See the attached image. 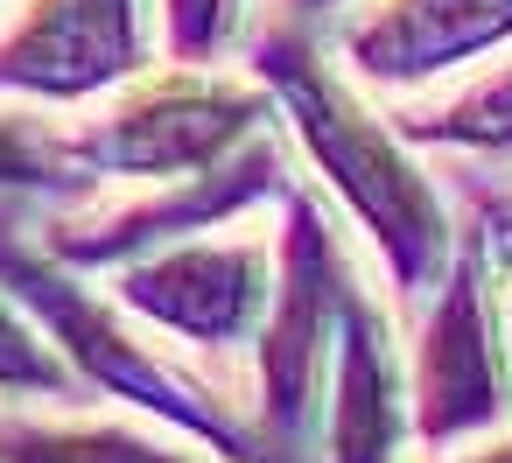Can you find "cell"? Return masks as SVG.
Returning <instances> with one entry per match:
<instances>
[{
    "label": "cell",
    "mask_w": 512,
    "mask_h": 463,
    "mask_svg": "<svg viewBox=\"0 0 512 463\" xmlns=\"http://www.w3.org/2000/svg\"><path fill=\"white\" fill-rule=\"evenodd\" d=\"M512 43V0H372L344 29V50L379 85H421Z\"/></svg>",
    "instance_id": "obj_8"
},
{
    "label": "cell",
    "mask_w": 512,
    "mask_h": 463,
    "mask_svg": "<svg viewBox=\"0 0 512 463\" xmlns=\"http://www.w3.org/2000/svg\"><path fill=\"white\" fill-rule=\"evenodd\" d=\"M148 22L141 0H29L0 36V85L29 99H92L141 78Z\"/></svg>",
    "instance_id": "obj_7"
},
{
    "label": "cell",
    "mask_w": 512,
    "mask_h": 463,
    "mask_svg": "<svg viewBox=\"0 0 512 463\" xmlns=\"http://www.w3.org/2000/svg\"><path fill=\"white\" fill-rule=\"evenodd\" d=\"M274 120V92L225 78L211 64H176L155 78H134L127 99L92 120L85 134L57 141V155L85 176H113V183H176L197 176L211 162H225L232 148H246L260 127Z\"/></svg>",
    "instance_id": "obj_3"
},
{
    "label": "cell",
    "mask_w": 512,
    "mask_h": 463,
    "mask_svg": "<svg viewBox=\"0 0 512 463\" xmlns=\"http://www.w3.org/2000/svg\"><path fill=\"white\" fill-rule=\"evenodd\" d=\"M0 393H71V365L50 330H36L0 295Z\"/></svg>",
    "instance_id": "obj_12"
},
{
    "label": "cell",
    "mask_w": 512,
    "mask_h": 463,
    "mask_svg": "<svg viewBox=\"0 0 512 463\" xmlns=\"http://www.w3.org/2000/svg\"><path fill=\"white\" fill-rule=\"evenodd\" d=\"M407 414H414V400L400 379L393 323L379 302L351 295L337 379H330V407H323V463H400V442L414 428Z\"/></svg>",
    "instance_id": "obj_9"
},
{
    "label": "cell",
    "mask_w": 512,
    "mask_h": 463,
    "mask_svg": "<svg viewBox=\"0 0 512 463\" xmlns=\"http://www.w3.org/2000/svg\"><path fill=\"white\" fill-rule=\"evenodd\" d=\"M351 267L309 197H288L281 232V295L260 323V449L281 463H309L302 442L323 435L337 344L351 316Z\"/></svg>",
    "instance_id": "obj_2"
},
{
    "label": "cell",
    "mask_w": 512,
    "mask_h": 463,
    "mask_svg": "<svg viewBox=\"0 0 512 463\" xmlns=\"http://www.w3.org/2000/svg\"><path fill=\"white\" fill-rule=\"evenodd\" d=\"M0 463H197L127 421H0Z\"/></svg>",
    "instance_id": "obj_10"
},
{
    "label": "cell",
    "mask_w": 512,
    "mask_h": 463,
    "mask_svg": "<svg viewBox=\"0 0 512 463\" xmlns=\"http://www.w3.org/2000/svg\"><path fill=\"white\" fill-rule=\"evenodd\" d=\"M0 288H15V295L43 316V330L57 337V351H64L99 393L134 400V407L176 421L183 435L211 442L225 463H267L260 435H253L239 414H225V400H211L204 386H190L183 372H169L148 344H134V337L113 323L106 302H92V295H85L71 274H57L50 260L22 253V246H0Z\"/></svg>",
    "instance_id": "obj_4"
},
{
    "label": "cell",
    "mask_w": 512,
    "mask_h": 463,
    "mask_svg": "<svg viewBox=\"0 0 512 463\" xmlns=\"http://www.w3.org/2000/svg\"><path fill=\"white\" fill-rule=\"evenodd\" d=\"M281 8H288V22H316L323 8H337V0H281Z\"/></svg>",
    "instance_id": "obj_16"
},
{
    "label": "cell",
    "mask_w": 512,
    "mask_h": 463,
    "mask_svg": "<svg viewBox=\"0 0 512 463\" xmlns=\"http://www.w3.org/2000/svg\"><path fill=\"white\" fill-rule=\"evenodd\" d=\"M253 71L274 92V106L288 113L302 155L316 162V176L351 204V218L372 232L393 295L421 302L435 295V281L449 274V211L435 197V183L421 176V162L407 155V134L379 127L358 92L316 57V43L302 36V22H281L253 43Z\"/></svg>",
    "instance_id": "obj_1"
},
{
    "label": "cell",
    "mask_w": 512,
    "mask_h": 463,
    "mask_svg": "<svg viewBox=\"0 0 512 463\" xmlns=\"http://www.w3.org/2000/svg\"><path fill=\"white\" fill-rule=\"evenodd\" d=\"M470 253H477V267H484V281L505 309V337H512V204H484V232H477Z\"/></svg>",
    "instance_id": "obj_14"
},
{
    "label": "cell",
    "mask_w": 512,
    "mask_h": 463,
    "mask_svg": "<svg viewBox=\"0 0 512 463\" xmlns=\"http://www.w3.org/2000/svg\"><path fill=\"white\" fill-rule=\"evenodd\" d=\"M470 463H512V442H498V449H484V456H470Z\"/></svg>",
    "instance_id": "obj_17"
},
{
    "label": "cell",
    "mask_w": 512,
    "mask_h": 463,
    "mask_svg": "<svg viewBox=\"0 0 512 463\" xmlns=\"http://www.w3.org/2000/svg\"><path fill=\"white\" fill-rule=\"evenodd\" d=\"M246 0H162V36L176 64H218L239 43Z\"/></svg>",
    "instance_id": "obj_13"
},
{
    "label": "cell",
    "mask_w": 512,
    "mask_h": 463,
    "mask_svg": "<svg viewBox=\"0 0 512 463\" xmlns=\"http://www.w3.org/2000/svg\"><path fill=\"white\" fill-rule=\"evenodd\" d=\"M274 260L281 246L267 239H169L120 267V302L169 337L232 351L274 309Z\"/></svg>",
    "instance_id": "obj_6"
},
{
    "label": "cell",
    "mask_w": 512,
    "mask_h": 463,
    "mask_svg": "<svg viewBox=\"0 0 512 463\" xmlns=\"http://www.w3.org/2000/svg\"><path fill=\"white\" fill-rule=\"evenodd\" d=\"M505 309L477 267V253H456L435 281V302L414 337V442L449 449L463 435H484L512 414V351H505Z\"/></svg>",
    "instance_id": "obj_5"
},
{
    "label": "cell",
    "mask_w": 512,
    "mask_h": 463,
    "mask_svg": "<svg viewBox=\"0 0 512 463\" xmlns=\"http://www.w3.org/2000/svg\"><path fill=\"white\" fill-rule=\"evenodd\" d=\"M407 141H449V148H484V155H505L512 148V64L484 71L477 85H463L449 106H435L428 120H407L400 127Z\"/></svg>",
    "instance_id": "obj_11"
},
{
    "label": "cell",
    "mask_w": 512,
    "mask_h": 463,
    "mask_svg": "<svg viewBox=\"0 0 512 463\" xmlns=\"http://www.w3.org/2000/svg\"><path fill=\"white\" fill-rule=\"evenodd\" d=\"M64 155L57 148H43L22 120H0V190H22V183H50V169H57Z\"/></svg>",
    "instance_id": "obj_15"
}]
</instances>
